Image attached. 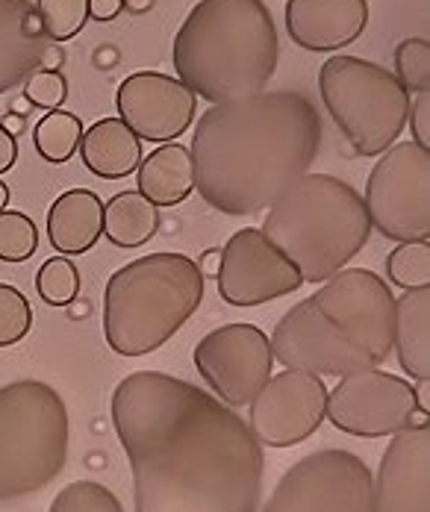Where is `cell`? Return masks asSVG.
Segmentation results:
<instances>
[{"instance_id":"6da1fadb","label":"cell","mask_w":430,"mask_h":512,"mask_svg":"<svg viewBox=\"0 0 430 512\" xmlns=\"http://www.w3.org/2000/svg\"><path fill=\"white\" fill-rule=\"evenodd\" d=\"M136 512H260L266 457L251 427L201 386L136 371L112 392Z\"/></svg>"},{"instance_id":"7a4b0ae2","label":"cell","mask_w":430,"mask_h":512,"mask_svg":"<svg viewBox=\"0 0 430 512\" xmlns=\"http://www.w3.org/2000/svg\"><path fill=\"white\" fill-rule=\"evenodd\" d=\"M322 115L301 92L213 103L192 136L195 189L224 215H257L316 162Z\"/></svg>"},{"instance_id":"3957f363","label":"cell","mask_w":430,"mask_h":512,"mask_svg":"<svg viewBox=\"0 0 430 512\" xmlns=\"http://www.w3.org/2000/svg\"><path fill=\"white\" fill-rule=\"evenodd\" d=\"M395 342V298L369 268H342L289 309L271 336L280 365L345 377L377 368Z\"/></svg>"},{"instance_id":"277c9868","label":"cell","mask_w":430,"mask_h":512,"mask_svg":"<svg viewBox=\"0 0 430 512\" xmlns=\"http://www.w3.org/2000/svg\"><path fill=\"white\" fill-rule=\"evenodd\" d=\"M280 39L263 0H201L171 48L177 80L213 103L263 95L277 71Z\"/></svg>"},{"instance_id":"5b68a950","label":"cell","mask_w":430,"mask_h":512,"mask_svg":"<svg viewBox=\"0 0 430 512\" xmlns=\"http://www.w3.org/2000/svg\"><path fill=\"white\" fill-rule=\"evenodd\" d=\"M260 230L304 283H324L366 248L372 221L354 186L330 174H304L269 206Z\"/></svg>"},{"instance_id":"8992f818","label":"cell","mask_w":430,"mask_h":512,"mask_svg":"<svg viewBox=\"0 0 430 512\" xmlns=\"http://www.w3.org/2000/svg\"><path fill=\"white\" fill-rule=\"evenodd\" d=\"M204 271L186 254H151L118 268L104 292V336L121 357H145L195 315Z\"/></svg>"},{"instance_id":"52a82bcc","label":"cell","mask_w":430,"mask_h":512,"mask_svg":"<svg viewBox=\"0 0 430 512\" xmlns=\"http://www.w3.org/2000/svg\"><path fill=\"white\" fill-rule=\"evenodd\" d=\"M71 418L54 386H0V504L42 492L68 462Z\"/></svg>"},{"instance_id":"ba28073f","label":"cell","mask_w":430,"mask_h":512,"mask_svg":"<svg viewBox=\"0 0 430 512\" xmlns=\"http://www.w3.org/2000/svg\"><path fill=\"white\" fill-rule=\"evenodd\" d=\"M322 101L360 156L389 151L410 115V92L383 65L360 56H330L319 71Z\"/></svg>"},{"instance_id":"9c48e42d","label":"cell","mask_w":430,"mask_h":512,"mask_svg":"<svg viewBox=\"0 0 430 512\" xmlns=\"http://www.w3.org/2000/svg\"><path fill=\"white\" fill-rule=\"evenodd\" d=\"M372 227L392 242L430 239V151L416 142H395L377 159L366 186Z\"/></svg>"},{"instance_id":"30bf717a","label":"cell","mask_w":430,"mask_h":512,"mask_svg":"<svg viewBox=\"0 0 430 512\" xmlns=\"http://www.w3.org/2000/svg\"><path fill=\"white\" fill-rule=\"evenodd\" d=\"M372 468L351 451L327 448L298 460L260 512H372Z\"/></svg>"},{"instance_id":"8fae6325","label":"cell","mask_w":430,"mask_h":512,"mask_svg":"<svg viewBox=\"0 0 430 512\" xmlns=\"http://www.w3.org/2000/svg\"><path fill=\"white\" fill-rule=\"evenodd\" d=\"M419 412L413 383L389 371H357L345 374L339 386L327 392L324 418L348 436L360 439H380L395 436L413 424Z\"/></svg>"},{"instance_id":"7c38bea8","label":"cell","mask_w":430,"mask_h":512,"mask_svg":"<svg viewBox=\"0 0 430 512\" xmlns=\"http://www.w3.org/2000/svg\"><path fill=\"white\" fill-rule=\"evenodd\" d=\"M271 339L254 324H224L195 345V368L227 407H245L271 377Z\"/></svg>"},{"instance_id":"4fadbf2b","label":"cell","mask_w":430,"mask_h":512,"mask_svg":"<svg viewBox=\"0 0 430 512\" xmlns=\"http://www.w3.org/2000/svg\"><path fill=\"white\" fill-rule=\"evenodd\" d=\"M304 286L301 271L280 254L260 227L236 230L218 265V295L230 307H257Z\"/></svg>"},{"instance_id":"5bb4252c","label":"cell","mask_w":430,"mask_h":512,"mask_svg":"<svg viewBox=\"0 0 430 512\" xmlns=\"http://www.w3.org/2000/svg\"><path fill=\"white\" fill-rule=\"evenodd\" d=\"M327 386L322 377L286 368L266 380L251 401V433L260 445L292 448L310 439L324 421Z\"/></svg>"},{"instance_id":"9a60e30c","label":"cell","mask_w":430,"mask_h":512,"mask_svg":"<svg viewBox=\"0 0 430 512\" xmlns=\"http://www.w3.org/2000/svg\"><path fill=\"white\" fill-rule=\"evenodd\" d=\"M118 118L142 139V142H171L180 139L195 121L198 98L177 77H165L157 71H139L121 80L115 92Z\"/></svg>"},{"instance_id":"2e32d148","label":"cell","mask_w":430,"mask_h":512,"mask_svg":"<svg viewBox=\"0 0 430 512\" xmlns=\"http://www.w3.org/2000/svg\"><path fill=\"white\" fill-rule=\"evenodd\" d=\"M430 430L407 427L392 436L377 468L372 512H430Z\"/></svg>"},{"instance_id":"e0dca14e","label":"cell","mask_w":430,"mask_h":512,"mask_svg":"<svg viewBox=\"0 0 430 512\" xmlns=\"http://www.w3.org/2000/svg\"><path fill=\"white\" fill-rule=\"evenodd\" d=\"M369 24V0H286L289 39L313 53L354 45Z\"/></svg>"},{"instance_id":"ac0fdd59","label":"cell","mask_w":430,"mask_h":512,"mask_svg":"<svg viewBox=\"0 0 430 512\" xmlns=\"http://www.w3.org/2000/svg\"><path fill=\"white\" fill-rule=\"evenodd\" d=\"M48 33L30 0H0V95L24 86L48 51Z\"/></svg>"},{"instance_id":"d6986e66","label":"cell","mask_w":430,"mask_h":512,"mask_svg":"<svg viewBox=\"0 0 430 512\" xmlns=\"http://www.w3.org/2000/svg\"><path fill=\"white\" fill-rule=\"evenodd\" d=\"M104 236V204L89 189H68L48 209V242L56 254L80 256Z\"/></svg>"},{"instance_id":"ffe728a7","label":"cell","mask_w":430,"mask_h":512,"mask_svg":"<svg viewBox=\"0 0 430 512\" xmlns=\"http://www.w3.org/2000/svg\"><path fill=\"white\" fill-rule=\"evenodd\" d=\"M80 156L95 177L121 180L139 168L142 139L121 118H101L83 133Z\"/></svg>"},{"instance_id":"44dd1931","label":"cell","mask_w":430,"mask_h":512,"mask_svg":"<svg viewBox=\"0 0 430 512\" xmlns=\"http://www.w3.org/2000/svg\"><path fill=\"white\" fill-rule=\"evenodd\" d=\"M398 362L413 380H430V286L410 289L395 301Z\"/></svg>"},{"instance_id":"7402d4cb","label":"cell","mask_w":430,"mask_h":512,"mask_svg":"<svg viewBox=\"0 0 430 512\" xmlns=\"http://www.w3.org/2000/svg\"><path fill=\"white\" fill-rule=\"evenodd\" d=\"M139 192L154 206L183 204L195 192V171L189 148L165 142L154 154L139 162Z\"/></svg>"},{"instance_id":"603a6c76","label":"cell","mask_w":430,"mask_h":512,"mask_svg":"<svg viewBox=\"0 0 430 512\" xmlns=\"http://www.w3.org/2000/svg\"><path fill=\"white\" fill-rule=\"evenodd\" d=\"M160 230V206H154L139 189L118 192L104 206V236L115 248H142Z\"/></svg>"},{"instance_id":"cb8c5ba5","label":"cell","mask_w":430,"mask_h":512,"mask_svg":"<svg viewBox=\"0 0 430 512\" xmlns=\"http://www.w3.org/2000/svg\"><path fill=\"white\" fill-rule=\"evenodd\" d=\"M83 139V121L74 112L54 109L36 124V151L48 162H68L71 156L80 151Z\"/></svg>"},{"instance_id":"d4e9b609","label":"cell","mask_w":430,"mask_h":512,"mask_svg":"<svg viewBox=\"0 0 430 512\" xmlns=\"http://www.w3.org/2000/svg\"><path fill=\"white\" fill-rule=\"evenodd\" d=\"M386 274L407 292L430 286V242H398V248L386 256Z\"/></svg>"},{"instance_id":"484cf974","label":"cell","mask_w":430,"mask_h":512,"mask_svg":"<svg viewBox=\"0 0 430 512\" xmlns=\"http://www.w3.org/2000/svg\"><path fill=\"white\" fill-rule=\"evenodd\" d=\"M36 289L39 298L51 307H68L77 292H80V271L68 256H54L48 259L39 274H36Z\"/></svg>"},{"instance_id":"4316f807","label":"cell","mask_w":430,"mask_h":512,"mask_svg":"<svg viewBox=\"0 0 430 512\" xmlns=\"http://www.w3.org/2000/svg\"><path fill=\"white\" fill-rule=\"evenodd\" d=\"M36 9L51 42H68L89 24V0H39Z\"/></svg>"},{"instance_id":"83f0119b","label":"cell","mask_w":430,"mask_h":512,"mask_svg":"<svg viewBox=\"0 0 430 512\" xmlns=\"http://www.w3.org/2000/svg\"><path fill=\"white\" fill-rule=\"evenodd\" d=\"M39 248V230L30 215L3 209L0 212V259L3 262H27Z\"/></svg>"},{"instance_id":"f1b7e54d","label":"cell","mask_w":430,"mask_h":512,"mask_svg":"<svg viewBox=\"0 0 430 512\" xmlns=\"http://www.w3.org/2000/svg\"><path fill=\"white\" fill-rule=\"evenodd\" d=\"M48 512H124L121 501L95 480H74L54 498Z\"/></svg>"},{"instance_id":"f546056e","label":"cell","mask_w":430,"mask_h":512,"mask_svg":"<svg viewBox=\"0 0 430 512\" xmlns=\"http://www.w3.org/2000/svg\"><path fill=\"white\" fill-rule=\"evenodd\" d=\"M395 77L407 92L430 89V42L428 39H404L395 48Z\"/></svg>"},{"instance_id":"4dcf8cb0","label":"cell","mask_w":430,"mask_h":512,"mask_svg":"<svg viewBox=\"0 0 430 512\" xmlns=\"http://www.w3.org/2000/svg\"><path fill=\"white\" fill-rule=\"evenodd\" d=\"M33 327V309L21 289L0 283V348L18 345Z\"/></svg>"},{"instance_id":"1f68e13d","label":"cell","mask_w":430,"mask_h":512,"mask_svg":"<svg viewBox=\"0 0 430 512\" xmlns=\"http://www.w3.org/2000/svg\"><path fill=\"white\" fill-rule=\"evenodd\" d=\"M24 95L27 101L54 112L62 106L65 95H68V80L59 74V71H51V68H42V71H33L24 83Z\"/></svg>"},{"instance_id":"d6a6232c","label":"cell","mask_w":430,"mask_h":512,"mask_svg":"<svg viewBox=\"0 0 430 512\" xmlns=\"http://www.w3.org/2000/svg\"><path fill=\"white\" fill-rule=\"evenodd\" d=\"M428 115H430V92H419L416 101H410V127H413V142L428 148L430 151V127H428Z\"/></svg>"},{"instance_id":"836d02e7","label":"cell","mask_w":430,"mask_h":512,"mask_svg":"<svg viewBox=\"0 0 430 512\" xmlns=\"http://www.w3.org/2000/svg\"><path fill=\"white\" fill-rule=\"evenodd\" d=\"M15 159H18V142H15V136L0 124V174L9 171V168L15 165Z\"/></svg>"},{"instance_id":"e575fe53","label":"cell","mask_w":430,"mask_h":512,"mask_svg":"<svg viewBox=\"0 0 430 512\" xmlns=\"http://www.w3.org/2000/svg\"><path fill=\"white\" fill-rule=\"evenodd\" d=\"M124 0H89V18L95 21H112L121 12Z\"/></svg>"},{"instance_id":"d590c367","label":"cell","mask_w":430,"mask_h":512,"mask_svg":"<svg viewBox=\"0 0 430 512\" xmlns=\"http://www.w3.org/2000/svg\"><path fill=\"white\" fill-rule=\"evenodd\" d=\"M6 204H9V186H6V183L0 180V212L6 209Z\"/></svg>"}]
</instances>
